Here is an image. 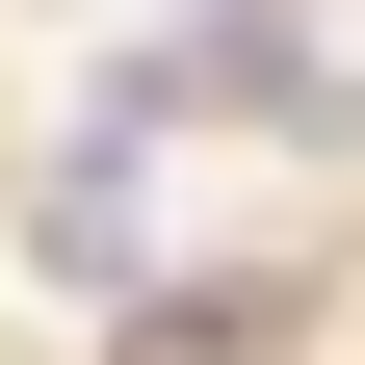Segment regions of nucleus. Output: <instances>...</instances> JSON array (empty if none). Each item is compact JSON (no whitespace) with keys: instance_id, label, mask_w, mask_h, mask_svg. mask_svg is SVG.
I'll return each mask as SVG.
<instances>
[{"instance_id":"f03ea898","label":"nucleus","mask_w":365,"mask_h":365,"mask_svg":"<svg viewBox=\"0 0 365 365\" xmlns=\"http://www.w3.org/2000/svg\"><path fill=\"white\" fill-rule=\"evenodd\" d=\"M261 339H287V313H261V287H209V313H130L105 365H261Z\"/></svg>"},{"instance_id":"f257e3e1","label":"nucleus","mask_w":365,"mask_h":365,"mask_svg":"<svg viewBox=\"0 0 365 365\" xmlns=\"http://www.w3.org/2000/svg\"><path fill=\"white\" fill-rule=\"evenodd\" d=\"M105 130H365V78L313 53L287 0H209V26H157V53L105 78Z\"/></svg>"}]
</instances>
